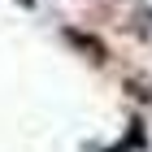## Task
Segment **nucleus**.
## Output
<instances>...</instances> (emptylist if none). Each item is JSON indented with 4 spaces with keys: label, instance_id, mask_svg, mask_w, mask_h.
<instances>
[{
    "label": "nucleus",
    "instance_id": "nucleus-1",
    "mask_svg": "<svg viewBox=\"0 0 152 152\" xmlns=\"http://www.w3.org/2000/svg\"><path fill=\"white\" fill-rule=\"evenodd\" d=\"M57 35H61V44H70L87 65H96V70H104L109 61H113V48L96 35V31H87V26H78V22H61Z\"/></svg>",
    "mask_w": 152,
    "mask_h": 152
},
{
    "label": "nucleus",
    "instance_id": "nucleus-2",
    "mask_svg": "<svg viewBox=\"0 0 152 152\" xmlns=\"http://www.w3.org/2000/svg\"><path fill=\"white\" fill-rule=\"evenodd\" d=\"M126 31H130L135 39H143V44H148V39H152V4H139V0L130 4V22H126Z\"/></svg>",
    "mask_w": 152,
    "mask_h": 152
},
{
    "label": "nucleus",
    "instance_id": "nucleus-3",
    "mask_svg": "<svg viewBox=\"0 0 152 152\" xmlns=\"http://www.w3.org/2000/svg\"><path fill=\"white\" fill-rule=\"evenodd\" d=\"M122 143H126L130 152H148V122H143L139 113H130V122H126V135H122Z\"/></svg>",
    "mask_w": 152,
    "mask_h": 152
},
{
    "label": "nucleus",
    "instance_id": "nucleus-4",
    "mask_svg": "<svg viewBox=\"0 0 152 152\" xmlns=\"http://www.w3.org/2000/svg\"><path fill=\"white\" fill-rule=\"evenodd\" d=\"M122 87H126V96L135 100V104H152V83H148V78L126 74V78H122Z\"/></svg>",
    "mask_w": 152,
    "mask_h": 152
},
{
    "label": "nucleus",
    "instance_id": "nucleus-5",
    "mask_svg": "<svg viewBox=\"0 0 152 152\" xmlns=\"http://www.w3.org/2000/svg\"><path fill=\"white\" fill-rule=\"evenodd\" d=\"M100 152H130V148H126L122 139H117V143H109V148H100Z\"/></svg>",
    "mask_w": 152,
    "mask_h": 152
},
{
    "label": "nucleus",
    "instance_id": "nucleus-6",
    "mask_svg": "<svg viewBox=\"0 0 152 152\" xmlns=\"http://www.w3.org/2000/svg\"><path fill=\"white\" fill-rule=\"evenodd\" d=\"M18 4H22V9H35V0H18Z\"/></svg>",
    "mask_w": 152,
    "mask_h": 152
},
{
    "label": "nucleus",
    "instance_id": "nucleus-7",
    "mask_svg": "<svg viewBox=\"0 0 152 152\" xmlns=\"http://www.w3.org/2000/svg\"><path fill=\"white\" fill-rule=\"evenodd\" d=\"M130 4H135V0H130Z\"/></svg>",
    "mask_w": 152,
    "mask_h": 152
}]
</instances>
